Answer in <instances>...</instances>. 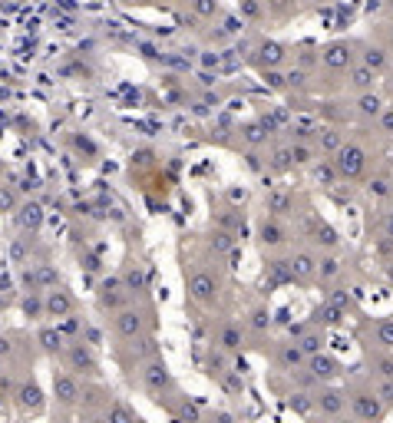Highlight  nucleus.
Returning a JSON list of instances; mask_svg holds the SVG:
<instances>
[{"label": "nucleus", "instance_id": "f257e3e1", "mask_svg": "<svg viewBox=\"0 0 393 423\" xmlns=\"http://www.w3.org/2000/svg\"><path fill=\"white\" fill-rule=\"evenodd\" d=\"M327 159L334 162L337 176H341V179H347V182L363 179V172H367V162H370L367 149H363V146H357V142H344V146L334 152V156H327Z\"/></svg>", "mask_w": 393, "mask_h": 423}, {"label": "nucleus", "instance_id": "f03ea898", "mask_svg": "<svg viewBox=\"0 0 393 423\" xmlns=\"http://www.w3.org/2000/svg\"><path fill=\"white\" fill-rule=\"evenodd\" d=\"M60 357H63V364H66V370H70V374L99 377V361H96L93 348L83 341V337H76V341H70V344H63Z\"/></svg>", "mask_w": 393, "mask_h": 423}, {"label": "nucleus", "instance_id": "7ed1b4c3", "mask_svg": "<svg viewBox=\"0 0 393 423\" xmlns=\"http://www.w3.org/2000/svg\"><path fill=\"white\" fill-rule=\"evenodd\" d=\"M357 50H361L357 40H331V44L320 46V66L331 73H347L357 63Z\"/></svg>", "mask_w": 393, "mask_h": 423}, {"label": "nucleus", "instance_id": "20e7f679", "mask_svg": "<svg viewBox=\"0 0 393 423\" xmlns=\"http://www.w3.org/2000/svg\"><path fill=\"white\" fill-rule=\"evenodd\" d=\"M139 380H142V387L149 393H155V397H162V393H169L175 387L162 357H146V361H142V370H139Z\"/></svg>", "mask_w": 393, "mask_h": 423}, {"label": "nucleus", "instance_id": "39448f33", "mask_svg": "<svg viewBox=\"0 0 393 423\" xmlns=\"http://www.w3.org/2000/svg\"><path fill=\"white\" fill-rule=\"evenodd\" d=\"M311 407L320 417H341L347 410V393L337 391L334 384H320L318 391L311 393Z\"/></svg>", "mask_w": 393, "mask_h": 423}, {"label": "nucleus", "instance_id": "423d86ee", "mask_svg": "<svg viewBox=\"0 0 393 423\" xmlns=\"http://www.w3.org/2000/svg\"><path fill=\"white\" fill-rule=\"evenodd\" d=\"M304 370H307L311 377L318 380V384H334V380L344 377V364L337 361L334 354H327V350H318V354H311V357L304 361Z\"/></svg>", "mask_w": 393, "mask_h": 423}, {"label": "nucleus", "instance_id": "0eeeda50", "mask_svg": "<svg viewBox=\"0 0 393 423\" xmlns=\"http://www.w3.org/2000/svg\"><path fill=\"white\" fill-rule=\"evenodd\" d=\"M291 60V50L285 44H278V40H258L251 46V63H255L258 70H271V66H287Z\"/></svg>", "mask_w": 393, "mask_h": 423}, {"label": "nucleus", "instance_id": "6e6552de", "mask_svg": "<svg viewBox=\"0 0 393 423\" xmlns=\"http://www.w3.org/2000/svg\"><path fill=\"white\" fill-rule=\"evenodd\" d=\"M350 413H354L357 420L370 423V420H380V417L387 413V404L374 393V387H370V391H354L350 393Z\"/></svg>", "mask_w": 393, "mask_h": 423}, {"label": "nucleus", "instance_id": "1a4fd4ad", "mask_svg": "<svg viewBox=\"0 0 393 423\" xmlns=\"http://www.w3.org/2000/svg\"><path fill=\"white\" fill-rule=\"evenodd\" d=\"M113 328H116V334H119L122 341H133V337H139V334H146V328H149V321H146V314L139 311V308H119V311H113Z\"/></svg>", "mask_w": 393, "mask_h": 423}, {"label": "nucleus", "instance_id": "9d476101", "mask_svg": "<svg viewBox=\"0 0 393 423\" xmlns=\"http://www.w3.org/2000/svg\"><path fill=\"white\" fill-rule=\"evenodd\" d=\"M129 291H126V285H122V278H106V281H99V291H96V301H99V308L103 311H119V308H126L129 304Z\"/></svg>", "mask_w": 393, "mask_h": 423}, {"label": "nucleus", "instance_id": "9b49d317", "mask_svg": "<svg viewBox=\"0 0 393 423\" xmlns=\"http://www.w3.org/2000/svg\"><path fill=\"white\" fill-rule=\"evenodd\" d=\"M383 96H380L377 90H363V93H357L354 96V116L361 122H367V126H374L377 122V116L383 113Z\"/></svg>", "mask_w": 393, "mask_h": 423}, {"label": "nucleus", "instance_id": "f8f14e48", "mask_svg": "<svg viewBox=\"0 0 393 423\" xmlns=\"http://www.w3.org/2000/svg\"><path fill=\"white\" fill-rule=\"evenodd\" d=\"M291 235H287V225L278 218V215H265L261 222H258V242L261 248H281Z\"/></svg>", "mask_w": 393, "mask_h": 423}, {"label": "nucleus", "instance_id": "ddd939ff", "mask_svg": "<svg viewBox=\"0 0 393 423\" xmlns=\"http://www.w3.org/2000/svg\"><path fill=\"white\" fill-rule=\"evenodd\" d=\"M73 294L63 291V288H46L44 294V317H70L73 314Z\"/></svg>", "mask_w": 393, "mask_h": 423}, {"label": "nucleus", "instance_id": "4468645a", "mask_svg": "<svg viewBox=\"0 0 393 423\" xmlns=\"http://www.w3.org/2000/svg\"><path fill=\"white\" fill-rule=\"evenodd\" d=\"M53 393H57V404L60 407H76L83 400V387H79L76 374H66V370L53 377Z\"/></svg>", "mask_w": 393, "mask_h": 423}, {"label": "nucleus", "instance_id": "2eb2a0df", "mask_svg": "<svg viewBox=\"0 0 393 423\" xmlns=\"http://www.w3.org/2000/svg\"><path fill=\"white\" fill-rule=\"evenodd\" d=\"M189 294L195 298L198 304H215V298H218V281H215L209 272H195L192 278H189Z\"/></svg>", "mask_w": 393, "mask_h": 423}, {"label": "nucleus", "instance_id": "dca6fc26", "mask_svg": "<svg viewBox=\"0 0 393 423\" xmlns=\"http://www.w3.org/2000/svg\"><path fill=\"white\" fill-rule=\"evenodd\" d=\"M287 265H291V281H298V285H307L318 278V255L314 252H298L294 258H287Z\"/></svg>", "mask_w": 393, "mask_h": 423}, {"label": "nucleus", "instance_id": "f3484780", "mask_svg": "<svg viewBox=\"0 0 393 423\" xmlns=\"http://www.w3.org/2000/svg\"><path fill=\"white\" fill-rule=\"evenodd\" d=\"M17 407L20 413H44V391L37 380H23L17 387Z\"/></svg>", "mask_w": 393, "mask_h": 423}, {"label": "nucleus", "instance_id": "a211bd4d", "mask_svg": "<svg viewBox=\"0 0 393 423\" xmlns=\"http://www.w3.org/2000/svg\"><path fill=\"white\" fill-rule=\"evenodd\" d=\"M14 218H17V228L20 232H40V225H44V205L40 202H20L14 209Z\"/></svg>", "mask_w": 393, "mask_h": 423}, {"label": "nucleus", "instance_id": "6ab92c4d", "mask_svg": "<svg viewBox=\"0 0 393 423\" xmlns=\"http://www.w3.org/2000/svg\"><path fill=\"white\" fill-rule=\"evenodd\" d=\"M344 317H347V311H341L337 304L324 301L311 311V324H314V328H324V331H334V328H344Z\"/></svg>", "mask_w": 393, "mask_h": 423}, {"label": "nucleus", "instance_id": "aec40b11", "mask_svg": "<svg viewBox=\"0 0 393 423\" xmlns=\"http://www.w3.org/2000/svg\"><path fill=\"white\" fill-rule=\"evenodd\" d=\"M357 60H361L363 66H370V70L380 76L387 66H390V53H387L383 46H377V44H361V50H357Z\"/></svg>", "mask_w": 393, "mask_h": 423}, {"label": "nucleus", "instance_id": "412c9836", "mask_svg": "<svg viewBox=\"0 0 393 423\" xmlns=\"http://www.w3.org/2000/svg\"><path fill=\"white\" fill-rule=\"evenodd\" d=\"M344 142H347V139H344V133H341L337 126H320L318 133H314V149H318L320 156H334Z\"/></svg>", "mask_w": 393, "mask_h": 423}, {"label": "nucleus", "instance_id": "4be33fe9", "mask_svg": "<svg viewBox=\"0 0 393 423\" xmlns=\"http://www.w3.org/2000/svg\"><path fill=\"white\" fill-rule=\"evenodd\" d=\"M367 367L374 377H393V348L367 350Z\"/></svg>", "mask_w": 393, "mask_h": 423}, {"label": "nucleus", "instance_id": "5701e85b", "mask_svg": "<svg viewBox=\"0 0 393 423\" xmlns=\"http://www.w3.org/2000/svg\"><path fill=\"white\" fill-rule=\"evenodd\" d=\"M268 169L278 172V176H285V172L294 169V162H291V142L287 139H278L271 146V152H268Z\"/></svg>", "mask_w": 393, "mask_h": 423}, {"label": "nucleus", "instance_id": "b1692460", "mask_svg": "<svg viewBox=\"0 0 393 423\" xmlns=\"http://www.w3.org/2000/svg\"><path fill=\"white\" fill-rule=\"evenodd\" d=\"M347 86H350L354 93L374 90V86H377V73H374L370 66H363V63L357 60V63H354V66L347 70Z\"/></svg>", "mask_w": 393, "mask_h": 423}, {"label": "nucleus", "instance_id": "393cba45", "mask_svg": "<svg viewBox=\"0 0 393 423\" xmlns=\"http://www.w3.org/2000/svg\"><path fill=\"white\" fill-rule=\"evenodd\" d=\"M274 361H278V367H281V370H301L304 361H307V354H304L294 341H287V344H281V348H278Z\"/></svg>", "mask_w": 393, "mask_h": 423}, {"label": "nucleus", "instance_id": "a878e982", "mask_svg": "<svg viewBox=\"0 0 393 423\" xmlns=\"http://www.w3.org/2000/svg\"><path fill=\"white\" fill-rule=\"evenodd\" d=\"M294 344H298V348L311 357V354H318V350L327 348V334H324V328H314V324H311L307 331H301L298 337H294Z\"/></svg>", "mask_w": 393, "mask_h": 423}, {"label": "nucleus", "instance_id": "bb28decb", "mask_svg": "<svg viewBox=\"0 0 393 423\" xmlns=\"http://www.w3.org/2000/svg\"><path fill=\"white\" fill-rule=\"evenodd\" d=\"M242 142L248 146V149H261V146H268V139H271V133L261 126V120H248L242 122Z\"/></svg>", "mask_w": 393, "mask_h": 423}, {"label": "nucleus", "instance_id": "cd10ccee", "mask_svg": "<svg viewBox=\"0 0 393 423\" xmlns=\"http://www.w3.org/2000/svg\"><path fill=\"white\" fill-rule=\"evenodd\" d=\"M311 176H314V182H318L320 189H334V185L341 182V176H337V169H334L331 159H314V162H311Z\"/></svg>", "mask_w": 393, "mask_h": 423}, {"label": "nucleus", "instance_id": "c85d7f7f", "mask_svg": "<svg viewBox=\"0 0 393 423\" xmlns=\"http://www.w3.org/2000/svg\"><path fill=\"white\" fill-rule=\"evenodd\" d=\"M37 344H40L46 354L57 357L63 350V344H66V334H63L60 328H40V331H37Z\"/></svg>", "mask_w": 393, "mask_h": 423}, {"label": "nucleus", "instance_id": "c756f323", "mask_svg": "<svg viewBox=\"0 0 393 423\" xmlns=\"http://www.w3.org/2000/svg\"><path fill=\"white\" fill-rule=\"evenodd\" d=\"M287 142H291V162L294 166H311L314 159H320L314 142H304V139H287Z\"/></svg>", "mask_w": 393, "mask_h": 423}, {"label": "nucleus", "instance_id": "7c9ffc66", "mask_svg": "<svg viewBox=\"0 0 393 423\" xmlns=\"http://www.w3.org/2000/svg\"><path fill=\"white\" fill-rule=\"evenodd\" d=\"M265 209L281 218V215H291V212H294V198H291V192H281V189H278V192H268V196H265Z\"/></svg>", "mask_w": 393, "mask_h": 423}, {"label": "nucleus", "instance_id": "2f4dec72", "mask_svg": "<svg viewBox=\"0 0 393 423\" xmlns=\"http://www.w3.org/2000/svg\"><path fill=\"white\" fill-rule=\"evenodd\" d=\"M265 278H268L271 285H287V281H291V265H287V258H274V261H268Z\"/></svg>", "mask_w": 393, "mask_h": 423}, {"label": "nucleus", "instance_id": "473e14b6", "mask_svg": "<svg viewBox=\"0 0 393 423\" xmlns=\"http://www.w3.org/2000/svg\"><path fill=\"white\" fill-rule=\"evenodd\" d=\"M218 348L225 350V354H235V350L242 348V328L225 324V328H222V334H218Z\"/></svg>", "mask_w": 393, "mask_h": 423}, {"label": "nucleus", "instance_id": "72a5a7b5", "mask_svg": "<svg viewBox=\"0 0 393 423\" xmlns=\"http://www.w3.org/2000/svg\"><path fill=\"white\" fill-rule=\"evenodd\" d=\"M189 7H192L195 20H215V17L222 14V3L218 0H189Z\"/></svg>", "mask_w": 393, "mask_h": 423}, {"label": "nucleus", "instance_id": "f704fd0d", "mask_svg": "<svg viewBox=\"0 0 393 423\" xmlns=\"http://www.w3.org/2000/svg\"><path fill=\"white\" fill-rule=\"evenodd\" d=\"M285 83H287V90H294V93H301L311 86V73L307 70H301V66H287L285 70Z\"/></svg>", "mask_w": 393, "mask_h": 423}, {"label": "nucleus", "instance_id": "c9c22d12", "mask_svg": "<svg viewBox=\"0 0 393 423\" xmlns=\"http://www.w3.org/2000/svg\"><path fill=\"white\" fill-rule=\"evenodd\" d=\"M238 17L248 20V24L265 20V0H238Z\"/></svg>", "mask_w": 393, "mask_h": 423}, {"label": "nucleus", "instance_id": "e433bc0d", "mask_svg": "<svg viewBox=\"0 0 393 423\" xmlns=\"http://www.w3.org/2000/svg\"><path fill=\"white\" fill-rule=\"evenodd\" d=\"M122 285H126L129 294H142V291H146V272H142L139 265H133L129 272L122 274Z\"/></svg>", "mask_w": 393, "mask_h": 423}, {"label": "nucleus", "instance_id": "4c0bfd02", "mask_svg": "<svg viewBox=\"0 0 393 423\" xmlns=\"http://www.w3.org/2000/svg\"><path fill=\"white\" fill-rule=\"evenodd\" d=\"M374 337H377V348H393V317H380L374 324Z\"/></svg>", "mask_w": 393, "mask_h": 423}, {"label": "nucleus", "instance_id": "58836bf2", "mask_svg": "<svg viewBox=\"0 0 393 423\" xmlns=\"http://www.w3.org/2000/svg\"><path fill=\"white\" fill-rule=\"evenodd\" d=\"M337 274H341V261H337L334 255H320L318 258V278L320 281H334Z\"/></svg>", "mask_w": 393, "mask_h": 423}, {"label": "nucleus", "instance_id": "ea45409f", "mask_svg": "<svg viewBox=\"0 0 393 423\" xmlns=\"http://www.w3.org/2000/svg\"><path fill=\"white\" fill-rule=\"evenodd\" d=\"M294 66H301V70H314V66H320V50H314V46H301L298 50V57H294Z\"/></svg>", "mask_w": 393, "mask_h": 423}, {"label": "nucleus", "instance_id": "a19ab883", "mask_svg": "<svg viewBox=\"0 0 393 423\" xmlns=\"http://www.w3.org/2000/svg\"><path fill=\"white\" fill-rule=\"evenodd\" d=\"M248 328L255 334H265L271 328V311H268V308H255V311L248 314Z\"/></svg>", "mask_w": 393, "mask_h": 423}, {"label": "nucleus", "instance_id": "79ce46f5", "mask_svg": "<svg viewBox=\"0 0 393 423\" xmlns=\"http://www.w3.org/2000/svg\"><path fill=\"white\" fill-rule=\"evenodd\" d=\"M261 79H265V86H271V90L285 93L287 83H285V66H271V70H261Z\"/></svg>", "mask_w": 393, "mask_h": 423}, {"label": "nucleus", "instance_id": "37998d69", "mask_svg": "<svg viewBox=\"0 0 393 423\" xmlns=\"http://www.w3.org/2000/svg\"><path fill=\"white\" fill-rule=\"evenodd\" d=\"M33 272H37V291H46V288H57V281H60V274L53 272L50 265H37Z\"/></svg>", "mask_w": 393, "mask_h": 423}, {"label": "nucleus", "instance_id": "c03bdc74", "mask_svg": "<svg viewBox=\"0 0 393 423\" xmlns=\"http://www.w3.org/2000/svg\"><path fill=\"white\" fill-rule=\"evenodd\" d=\"M106 420H109V423H116V420L136 423V420H139V413H136V410H129L126 404H119V400H116V404H113V407L106 410Z\"/></svg>", "mask_w": 393, "mask_h": 423}, {"label": "nucleus", "instance_id": "a18cd8bd", "mask_svg": "<svg viewBox=\"0 0 393 423\" xmlns=\"http://www.w3.org/2000/svg\"><path fill=\"white\" fill-rule=\"evenodd\" d=\"M287 407L294 410V413H301V417H311V413H314V407H311V393H291Z\"/></svg>", "mask_w": 393, "mask_h": 423}, {"label": "nucleus", "instance_id": "49530a36", "mask_svg": "<svg viewBox=\"0 0 393 423\" xmlns=\"http://www.w3.org/2000/svg\"><path fill=\"white\" fill-rule=\"evenodd\" d=\"M367 196L370 198H390L393 196L390 179H370L367 182Z\"/></svg>", "mask_w": 393, "mask_h": 423}, {"label": "nucleus", "instance_id": "de8ad7c7", "mask_svg": "<svg viewBox=\"0 0 393 423\" xmlns=\"http://www.w3.org/2000/svg\"><path fill=\"white\" fill-rule=\"evenodd\" d=\"M374 393L390 407L393 404V377H374Z\"/></svg>", "mask_w": 393, "mask_h": 423}, {"label": "nucleus", "instance_id": "09e8293b", "mask_svg": "<svg viewBox=\"0 0 393 423\" xmlns=\"http://www.w3.org/2000/svg\"><path fill=\"white\" fill-rule=\"evenodd\" d=\"M331 304H337L341 311H354V294H350L347 288H334L331 298H327Z\"/></svg>", "mask_w": 393, "mask_h": 423}, {"label": "nucleus", "instance_id": "8fccbe9b", "mask_svg": "<svg viewBox=\"0 0 393 423\" xmlns=\"http://www.w3.org/2000/svg\"><path fill=\"white\" fill-rule=\"evenodd\" d=\"M235 248V238H231V232H215L212 235V252H218V255H228Z\"/></svg>", "mask_w": 393, "mask_h": 423}, {"label": "nucleus", "instance_id": "3c124183", "mask_svg": "<svg viewBox=\"0 0 393 423\" xmlns=\"http://www.w3.org/2000/svg\"><path fill=\"white\" fill-rule=\"evenodd\" d=\"M314 242L324 245V248H334V245H337V232H334L331 225H324V222H320V225L314 228Z\"/></svg>", "mask_w": 393, "mask_h": 423}, {"label": "nucleus", "instance_id": "603ef678", "mask_svg": "<svg viewBox=\"0 0 393 423\" xmlns=\"http://www.w3.org/2000/svg\"><path fill=\"white\" fill-rule=\"evenodd\" d=\"M198 63H202L205 70H218V66L225 63V57H222L218 50H202V57H198Z\"/></svg>", "mask_w": 393, "mask_h": 423}, {"label": "nucleus", "instance_id": "864d4df0", "mask_svg": "<svg viewBox=\"0 0 393 423\" xmlns=\"http://www.w3.org/2000/svg\"><path fill=\"white\" fill-rule=\"evenodd\" d=\"M20 205V198H17L14 189H7V185H0V212H14Z\"/></svg>", "mask_w": 393, "mask_h": 423}, {"label": "nucleus", "instance_id": "5fc2aeb1", "mask_svg": "<svg viewBox=\"0 0 393 423\" xmlns=\"http://www.w3.org/2000/svg\"><path fill=\"white\" fill-rule=\"evenodd\" d=\"M27 242H30V238H20V242L10 245V261H14V265H23V261H27V255H30Z\"/></svg>", "mask_w": 393, "mask_h": 423}, {"label": "nucleus", "instance_id": "6e6d98bb", "mask_svg": "<svg viewBox=\"0 0 393 423\" xmlns=\"http://www.w3.org/2000/svg\"><path fill=\"white\" fill-rule=\"evenodd\" d=\"M377 129L383 136H393V106H383V113L377 116Z\"/></svg>", "mask_w": 393, "mask_h": 423}, {"label": "nucleus", "instance_id": "4d7b16f0", "mask_svg": "<svg viewBox=\"0 0 393 423\" xmlns=\"http://www.w3.org/2000/svg\"><path fill=\"white\" fill-rule=\"evenodd\" d=\"M225 350H222V348H218V350H215V354H212V357H209V367H212V374H218V377H225V374H228V367H225Z\"/></svg>", "mask_w": 393, "mask_h": 423}, {"label": "nucleus", "instance_id": "13d9d810", "mask_svg": "<svg viewBox=\"0 0 393 423\" xmlns=\"http://www.w3.org/2000/svg\"><path fill=\"white\" fill-rule=\"evenodd\" d=\"M23 311H27V317H33V321L44 317V298H37V294H33V298H23Z\"/></svg>", "mask_w": 393, "mask_h": 423}, {"label": "nucleus", "instance_id": "bf43d9fd", "mask_svg": "<svg viewBox=\"0 0 393 423\" xmlns=\"http://www.w3.org/2000/svg\"><path fill=\"white\" fill-rule=\"evenodd\" d=\"M14 350H17L14 337H0V357H3V361H7V357H14Z\"/></svg>", "mask_w": 393, "mask_h": 423}, {"label": "nucleus", "instance_id": "052dcab7", "mask_svg": "<svg viewBox=\"0 0 393 423\" xmlns=\"http://www.w3.org/2000/svg\"><path fill=\"white\" fill-rule=\"evenodd\" d=\"M383 238H390L393 242V209L383 215Z\"/></svg>", "mask_w": 393, "mask_h": 423}, {"label": "nucleus", "instance_id": "680f3d73", "mask_svg": "<svg viewBox=\"0 0 393 423\" xmlns=\"http://www.w3.org/2000/svg\"><path fill=\"white\" fill-rule=\"evenodd\" d=\"M271 10L274 14H287L291 10V0H271Z\"/></svg>", "mask_w": 393, "mask_h": 423}, {"label": "nucleus", "instance_id": "e2e57ef3", "mask_svg": "<svg viewBox=\"0 0 393 423\" xmlns=\"http://www.w3.org/2000/svg\"><path fill=\"white\" fill-rule=\"evenodd\" d=\"M162 3H172V7H179V3H185V0H162Z\"/></svg>", "mask_w": 393, "mask_h": 423}]
</instances>
